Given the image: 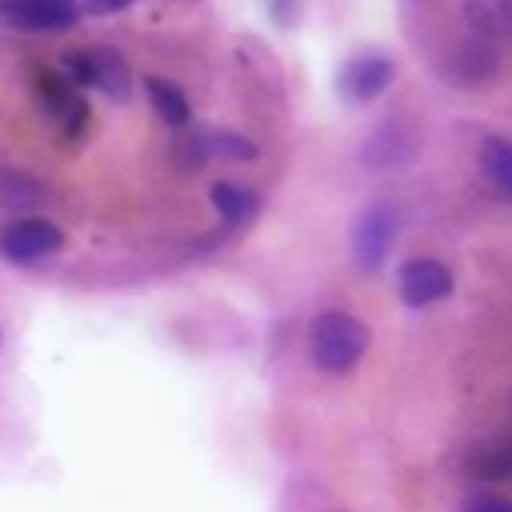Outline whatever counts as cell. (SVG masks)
<instances>
[{
  "label": "cell",
  "mask_w": 512,
  "mask_h": 512,
  "mask_svg": "<svg viewBox=\"0 0 512 512\" xmlns=\"http://www.w3.org/2000/svg\"><path fill=\"white\" fill-rule=\"evenodd\" d=\"M308 348H312L316 368H324V372H348V368H356L360 356L368 352V328H364V320H356L352 312L328 308V312H320V316L312 320Z\"/></svg>",
  "instance_id": "obj_1"
},
{
  "label": "cell",
  "mask_w": 512,
  "mask_h": 512,
  "mask_svg": "<svg viewBox=\"0 0 512 512\" xmlns=\"http://www.w3.org/2000/svg\"><path fill=\"white\" fill-rule=\"evenodd\" d=\"M60 244H64L60 228L52 220H40V216H20V220L0 228V256L8 264H40Z\"/></svg>",
  "instance_id": "obj_2"
},
{
  "label": "cell",
  "mask_w": 512,
  "mask_h": 512,
  "mask_svg": "<svg viewBox=\"0 0 512 512\" xmlns=\"http://www.w3.org/2000/svg\"><path fill=\"white\" fill-rule=\"evenodd\" d=\"M396 228H400V216H396L392 204H372V208H364L356 216V224H352V256H356V264L364 272L384 264V256H388V248L396 240Z\"/></svg>",
  "instance_id": "obj_3"
},
{
  "label": "cell",
  "mask_w": 512,
  "mask_h": 512,
  "mask_svg": "<svg viewBox=\"0 0 512 512\" xmlns=\"http://www.w3.org/2000/svg\"><path fill=\"white\" fill-rule=\"evenodd\" d=\"M0 20L32 32L72 28L80 20V0H0Z\"/></svg>",
  "instance_id": "obj_4"
},
{
  "label": "cell",
  "mask_w": 512,
  "mask_h": 512,
  "mask_svg": "<svg viewBox=\"0 0 512 512\" xmlns=\"http://www.w3.org/2000/svg\"><path fill=\"white\" fill-rule=\"evenodd\" d=\"M396 292L408 308H424V304H436L452 292V272L440 264V260H408L396 276Z\"/></svg>",
  "instance_id": "obj_5"
},
{
  "label": "cell",
  "mask_w": 512,
  "mask_h": 512,
  "mask_svg": "<svg viewBox=\"0 0 512 512\" xmlns=\"http://www.w3.org/2000/svg\"><path fill=\"white\" fill-rule=\"evenodd\" d=\"M392 76H396V64H392L388 56H356V60H348V64L340 68L336 88H340L344 100L364 104V100L380 96V92L392 84Z\"/></svg>",
  "instance_id": "obj_6"
},
{
  "label": "cell",
  "mask_w": 512,
  "mask_h": 512,
  "mask_svg": "<svg viewBox=\"0 0 512 512\" xmlns=\"http://www.w3.org/2000/svg\"><path fill=\"white\" fill-rule=\"evenodd\" d=\"M36 88H40L44 108L52 112V120H56L68 136H76V132L88 124V104H84V96L76 92V84H72L64 72H40V76H36Z\"/></svg>",
  "instance_id": "obj_7"
},
{
  "label": "cell",
  "mask_w": 512,
  "mask_h": 512,
  "mask_svg": "<svg viewBox=\"0 0 512 512\" xmlns=\"http://www.w3.org/2000/svg\"><path fill=\"white\" fill-rule=\"evenodd\" d=\"M92 84H96L108 100H128V88H132V68H128V60H124L116 48H108V44L92 48Z\"/></svg>",
  "instance_id": "obj_8"
},
{
  "label": "cell",
  "mask_w": 512,
  "mask_h": 512,
  "mask_svg": "<svg viewBox=\"0 0 512 512\" xmlns=\"http://www.w3.org/2000/svg\"><path fill=\"white\" fill-rule=\"evenodd\" d=\"M148 96H152V108L160 112V120L168 124V128H188V120H192V108H188V96H184V88H176L172 80H164V76H148Z\"/></svg>",
  "instance_id": "obj_9"
},
{
  "label": "cell",
  "mask_w": 512,
  "mask_h": 512,
  "mask_svg": "<svg viewBox=\"0 0 512 512\" xmlns=\"http://www.w3.org/2000/svg\"><path fill=\"white\" fill-rule=\"evenodd\" d=\"M212 208L228 220V224H244L256 208H260V196L244 184H232V180H216L212 184Z\"/></svg>",
  "instance_id": "obj_10"
},
{
  "label": "cell",
  "mask_w": 512,
  "mask_h": 512,
  "mask_svg": "<svg viewBox=\"0 0 512 512\" xmlns=\"http://www.w3.org/2000/svg\"><path fill=\"white\" fill-rule=\"evenodd\" d=\"M480 168H484V176L512 200V140L488 136L484 148H480Z\"/></svg>",
  "instance_id": "obj_11"
},
{
  "label": "cell",
  "mask_w": 512,
  "mask_h": 512,
  "mask_svg": "<svg viewBox=\"0 0 512 512\" xmlns=\"http://www.w3.org/2000/svg\"><path fill=\"white\" fill-rule=\"evenodd\" d=\"M464 16L480 32H512V0H464Z\"/></svg>",
  "instance_id": "obj_12"
},
{
  "label": "cell",
  "mask_w": 512,
  "mask_h": 512,
  "mask_svg": "<svg viewBox=\"0 0 512 512\" xmlns=\"http://www.w3.org/2000/svg\"><path fill=\"white\" fill-rule=\"evenodd\" d=\"M40 200H48V192H44L40 180H32V176H24V172H12V168L0 172V204L32 208V204H40Z\"/></svg>",
  "instance_id": "obj_13"
},
{
  "label": "cell",
  "mask_w": 512,
  "mask_h": 512,
  "mask_svg": "<svg viewBox=\"0 0 512 512\" xmlns=\"http://www.w3.org/2000/svg\"><path fill=\"white\" fill-rule=\"evenodd\" d=\"M472 468L484 476V480H512V444H500V448H484Z\"/></svg>",
  "instance_id": "obj_14"
},
{
  "label": "cell",
  "mask_w": 512,
  "mask_h": 512,
  "mask_svg": "<svg viewBox=\"0 0 512 512\" xmlns=\"http://www.w3.org/2000/svg\"><path fill=\"white\" fill-rule=\"evenodd\" d=\"M60 64H64L60 72H64L76 88H88V84H92V52L72 48V52H64V56H60Z\"/></svg>",
  "instance_id": "obj_15"
},
{
  "label": "cell",
  "mask_w": 512,
  "mask_h": 512,
  "mask_svg": "<svg viewBox=\"0 0 512 512\" xmlns=\"http://www.w3.org/2000/svg\"><path fill=\"white\" fill-rule=\"evenodd\" d=\"M132 4L136 0H80V12H88V16H112V12H124Z\"/></svg>",
  "instance_id": "obj_16"
},
{
  "label": "cell",
  "mask_w": 512,
  "mask_h": 512,
  "mask_svg": "<svg viewBox=\"0 0 512 512\" xmlns=\"http://www.w3.org/2000/svg\"><path fill=\"white\" fill-rule=\"evenodd\" d=\"M464 512H512V500H504V496H484V500H472Z\"/></svg>",
  "instance_id": "obj_17"
}]
</instances>
